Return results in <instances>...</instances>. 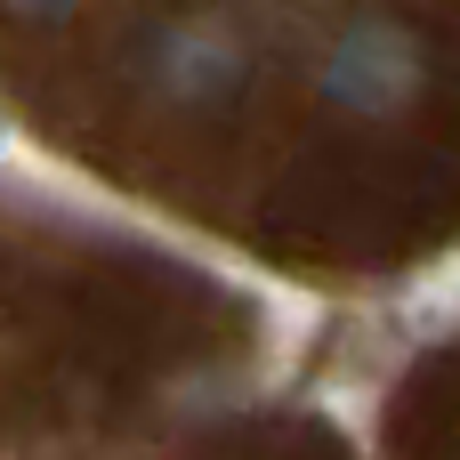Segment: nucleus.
I'll return each instance as SVG.
<instances>
[{
  "label": "nucleus",
  "mask_w": 460,
  "mask_h": 460,
  "mask_svg": "<svg viewBox=\"0 0 460 460\" xmlns=\"http://www.w3.org/2000/svg\"><path fill=\"white\" fill-rule=\"evenodd\" d=\"M243 40L226 32V24H170L154 49H146V73H154V89L162 97H218V89H234L243 81Z\"/></svg>",
  "instance_id": "nucleus-2"
},
{
  "label": "nucleus",
  "mask_w": 460,
  "mask_h": 460,
  "mask_svg": "<svg viewBox=\"0 0 460 460\" xmlns=\"http://www.w3.org/2000/svg\"><path fill=\"white\" fill-rule=\"evenodd\" d=\"M420 73H429L420 65V40L404 24H388V16H364V24H348L323 49V97L348 105V113H364V121H388L420 89Z\"/></svg>",
  "instance_id": "nucleus-1"
},
{
  "label": "nucleus",
  "mask_w": 460,
  "mask_h": 460,
  "mask_svg": "<svg viewBox=\"0 0 460 460\" xmlns=\"http://www.w3.org/2000/svg\"><path fill=\"white\" fill-rule=\"evenodd\" d=\"M16 8H24V16H65L73 0H16Z\"/></svg>",
  "instance_id": "nucleus-3"
}]
</instances>
